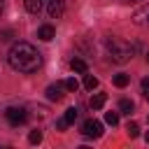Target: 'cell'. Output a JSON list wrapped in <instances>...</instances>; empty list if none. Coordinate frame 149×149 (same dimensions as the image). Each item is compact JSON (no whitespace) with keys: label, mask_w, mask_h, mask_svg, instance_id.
<instances>
[{"label":"cell","mask_w":149,"mask_h":149,"mask_svg":"<svg viewBox=\"0 0 149 149\" xmlns=\"http://www.w3.org/2000/svg\"><path fill=\"white\" fill-rule=\"evenodd\" d=\"M7 61H9V65H12L16 72L30 74V72H35V70L42 65V54H40L30 42H16V44L9 49Z\"/></svg>","instance_id":"1"},{"label":"cell","mask_w":149,"mask_h":149,"mask_svg":"<svg viewBox=\"0 0 149 149\" xmlns=\"http://www.w3.org/2000/svg\"><path fill=\"white\" fill-rule=\"evenodd\" d=\"M107 54H109V58L114 63L123 65V63H128L133 58V47H130V42H126L121 37H109L107 40Z\"/></svg>","instance_id":"2"},{"label":"cell","mask_w":149,"mask_h":149,"mask_svg":"<svg viewBox=\"0 0 149 149\" xmlns=\"http://www.w3.org/2000/svg\"><path fill=\"white\" fill-rule=\"evenodd\" d=\"M42 14L49 19H61L65 14V0H42Z\"/></svg>","instance_id":"3"},{"label":"cell","mask_w":149,"mask_h":149,"mask_svg":"<svg viewBox=\"0 0 149 149\" xmlns=\"http://www.w3.org/2000/svg\"><path fill=\"white\" fill-rule=\"evenodd\" d=\"M5 119L9 121V126H21V123H26L28 114H26L23 107H7L5 109Z\"/></svg>","instance_id":"4"},{"label":"cell","mask_w":149,"mask_h":149,"mask_svg":"<svg viewBox=\"0 0 149 149\" xmlns=\"http://www.w3.org/2000/svg\"><path fill=\"white\" fill-rule=\"evenodd\" d=\"M81 133H84L86 137H100V135H102V123H100L98 119H86V121L81 123Z\"/></svg>","instance_id":"5"},{"label":"cell","mask_w":149,"mask_h":149,"mask_svg":"<svg viewBox=\"0 0 149 149\" xmlns=\"http://www.w3.org/2000/svg\"><path fill=\"white\" fill-rule=\"evenodd\" d=\"M63 88H65V84H58V81H56V84H49L44 93H47V98H49V100L58 102V100H63Z\"/></svg>","instance_id":"6"},{"label":"cell","mask_w":149,"mask_h":149,"mask_svg":"<svg viewBox=\"0 0 149 149\" xmlns=\"http://www.w3.org/2000/svg\"><path fill=\"white\" fill-rule=\"evenodd\" d=\"M133 23H135V26H149V2L142 5V7L133 14Z\"/></svg>","instance_id":"7"},{"label":"cell","mask_w":149,"mask_h":149,"mask_svg":"<svg viewBox=\"0 0 149 149\" xmlns=\"http://www.w3.org/2000/svg\"><path fill=\"white\" fill-rule=\"evenodd\" d=\"M54 35H56V30H54V26H49V23H44V26H40V28H37V37H40L42 42L54 40Z\"/></svg>","instance_id":"8"},{"label":"cell","mask_w":149,"mask_h":149,"mask_svg":"<svg viewBox=\"0 0 149 149\" xmlns=\"http://www.w3.org/2000/svg\"><path fill=\"white\" fill-rule=\"evenodd\" d=\"M70 68H72L74 72H79V74H86V72H88V65H86L81 58H72V61H70Z\"/></svg>","instance_id":"9"},{"label":"cell","mask_w":149,"mask_h":149,"mask_svg":"<svg viewBox=\"0 0 149 149\" xmlns=\"http://www.w3.org/2000/svg\"><path fill=\"white\" fill-rule=\"evenodd\" d=\"M23 5L30 14H42V0H23Z\"/></svg>","instance_id":"10"},{"label":"cell","mask_w":149,"mask_h":149,"mask_svg":"<svg viewBox=\"0 0 149 149\" xmlns=\"http://www.w3.org/2000/svg\"><path fill=\"white\" fill-rule=\"evenodd\" d=\"M105 100H107V95H105V93H98V95H93V98H91V102H88V105H91V109H100V107L105 105Z\"/></svg>","instance_id":"11"},{"label":"cell","mask_w":149,"mask_h":149,"mask_svg":"<svg viewBox=\"0 0 149 149\" xmlns=\"http://www.w3.org/2000/svg\"><path fill=\"white\" fill-rule=\"evenodd\" d=\"M128 81H130V79H128V74H123V72H119V74L114 77V84H116L119 88H123V86H128Z\"/></svg>","instance_id":"12"},{"label":"cell","mask_w":149,"mask_h":149,"mask_svg":"<svg viewBox=\"0 0 149 149\" xmlns=\"http://www.w3.org/2000/svg\"><path fill=\"white\" fill-rule=\"evenodd\" d=\"M84 86H86L88 91H93V88L98 86V79H95L93 74H84Z\"/></svg>","instance_id":"13"},{"label":"cell","mask_w":149,"mask_h":149,"mask_svg":"<svg viewBox=\"0 0 149 149\" xmlns=\"http://www.w3.org/2000/svg\"><path fill=\"white\" fill-rule=\"evenodd\" d=\"M119 109H121L123 114H130V112H133V100H126V98L119 100Z\"/></svg>","instance_id":"14"},{"label":"cell","mask_w":149,"mask_h":149,"mask_svg":"<svg viewBox=\"0 0 149 149\" xmlns=\"http://www.w3.org/2000/svg\"><path fill=\"white\" fill-rule=\"evenodd\" d=\"M126 133H128L130 137H137V135H140V126H137L135 121H128V126H126Z\"/></svg>","instance_id":"15"},{"label":"cell","mask_w":149,"mask_h":149,"mask_svg":"<svg viewBox=\"0 0 149 149\" xmlns=\"http://www.w3.org/2000/svg\"><path fill=\"white\" fill-rule=\"evenodd\" d=\"M77 114H79V112H77V107L65 109V121H68V123H74V121H77Z\"/></svg>","instance_id":"16"},{"label":"cell","mask_w":149,"mask_h":149,"mask_svg":"<svg viewBox=\"0 0 149 149\" xmlns=\"http://www.w3.org/2000/svg\"><path fill=\"white\" fill-rule=\"evenodd\" d=\"M28 142H30V144H40V142H42V130H30Z\"/></svg>","instance_id":"17"},{"label":"cell","mask_w":149,"mask_h":149,"mask_svg":"<svg viewBox=\"0 0 149 149\" xmlns=\"http://www.w3.org/2000/svg\"><path fill=\"white\" fill-rule=\"evenodd\" d=\"M63 84H65V88H68V91H77V88H79V81H77L74 77H70V79H65Z\"/></svg>","instance_id":"18"},{"label":"cell","mask_w":149,"mask_h":149,"mask_svg":"<svg viewBox=\"0 0 149 149\" xmlns=\"http://www.w3.org/2000/svg\"><path fill=\"white\" fill-rule=\"evenodd\" d=\"M105 121H107L109 126H116V123H119V114H116V112H107V114H105Z\"/></svg>","instance_id":"19"},{"label":"cell","mask_w":149,"mask_h":149,"mask_svg":"<svg viewBox=\"0 0 149 149\" xmlns=\"http://www.w3.org/2000/svg\"><path fill=\"white\" fill-rule=\"evenodd\" d=\"M68 126H70V123L65 121V116H63V119H58V123H56V128H58V130H65Z\"/></svg>","instance_id":"20"},{"label":"cell","mask_w":149,"mask_h":149,"mask_svg":"<svg viewBox=\"0 0 149 149\" xmlns=\"http://www.w3.org/2000/svg\"><path fill=\"white\" fill-rule=\"evenodd\" d=\"M142 88H144V91H149V77H144V79H142Z\"/></svg>","instance_id":"21"},{"label":"cell","mask_w":149,"mask_h":149,"mask_svg":"<svg viewBox=\"0 0 149 149\" xmlns=\"http://www.w3.org/2000/svg\"><path fill=\"white\" fill-rule=\"evenodd\" d=\"M2 12H5V0H0V16H2Z\"/></svg>","instance_id":"22"},{"label":"cell","mask_w":149,"mask_h":149,"mask_svg":"<svg viewBox=\"0 0 149 149\" xmlns=\"http://www.w3.org/2000/svg\"><path fill=\"white\" fill-rule=\"evenodd\" d=\"M144 140H147V142H149V130H147V133H144Z\"/></svg>","instance_id":"23"},{"label":"cell","mask_w":149,"mask_h":149,"mask_svg":"<svg viewBox=\"0 0 149 149\" xmlns=\"http://www.w3.org/2000/svg\"><path fill=\"white\" fill-rule=\"evenodd\" d=\"M123 2H128V5H130V2H140V0H123Z\"/></svg>","instance_id":"24"},{"label":"cell","mask_w":149,"mask_h":149,"mask_svg":"<svg viewBox=\"0 0 149 149\" xmlns=\"http://www.w3.org/2000/svg\"><path fill=\"white\" fill-rule=\"evenodd\" d=\"M147 100H149V93H147Z\"/></svg>","instance_id":"25"},{"label":"cell","mask_w":149,"mask_h":149,"mask_svg":"<svg viewBox=\"0 0 149 149\" xmlns=\"http://www.w3.org/2000/svg\"><path fill=\"white\" fill-rule=\"evenodd\" d=\"M147 61H149V54H147Z\"/></svg>","instance_id":"26"}]
</instances>
